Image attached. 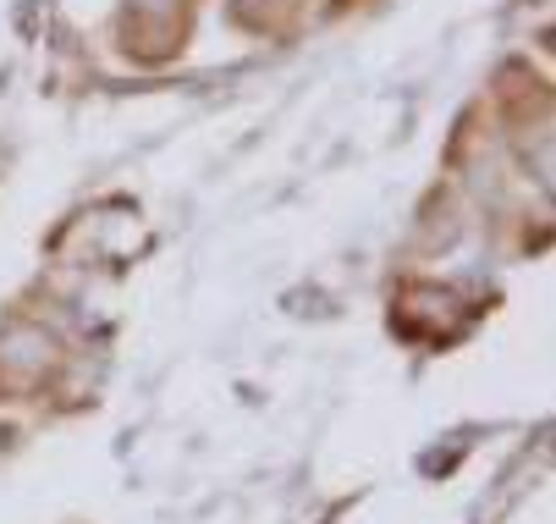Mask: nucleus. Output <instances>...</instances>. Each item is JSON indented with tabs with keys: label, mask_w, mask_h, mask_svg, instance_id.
Here are the masks:
<instances>
[]
</instances>
